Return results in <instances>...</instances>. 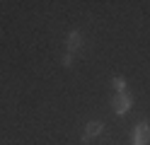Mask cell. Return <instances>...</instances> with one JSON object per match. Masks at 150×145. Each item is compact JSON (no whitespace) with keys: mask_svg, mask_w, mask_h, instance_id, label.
Returning a JSON list of instances; mask_svg holds the SVG:
<instances>
[{"mask_svg":"<svg viewBox=\"0 0 150 145\" xmlns=\"http://www.w3.org/2000/svg\"><path fill=\"white\" fill-rule=\"evenodd\" d=\"M131 102H133V97H131L128 92H116L114 99H111V109H114V114H126Z\"/></svg>","mask_w":150,"mask_h":145,"instance_id":"6da1fadb","label":"cell"},{"mask_svg":"<svg viewBox=\"0 0 150 145\" xmlns=\"http://www.w3.org/2000/svg\"><path fill=\"white\" fill-rule=\"evenodd\" d=\"M80 44H82V36H80L78 32H70V34H68V48L75 51V48H80Z\"/></svg>","mask_w":150,"mask_h":145,"instance_id":"277c9868","label":"cell"},{"mask_svg":"<svg viewBox=\"0 0 150 145\" xmlns=\"http://www.w3.org/2000/svg\"><path fill=\"white\" fill-rule=\"evenodd\" d=\"M111 85H114L116 92H126V90H124V87H126V80H124V77H114V80H111Z\"/></svg>","mask_w":150,"mask_h":145,"instance_id":"5b68a950","label":"cell"},{"mask_svg":"<svg viewBox=\"0 0 150 145\" xmlns=\"http://www.w3.org/2000/svg\"><path fill=\"white\" fill-rule=\"evenodd\" d=\"M131 138H133V145H145L150 140V128H148V123H140L133 128V133H131Z\"/></svg>","mask_w":150,"mask_h":145,"instance_id":"7a4b0ae2","label":"cell"},{"mask_svg":"<svg viewBox=\"0 0 150 145\" xmlns=\"http://www.w3.org/2000/svg\"><path fill=\"white\" fill-rule=\"evenodd\" d=\"M102 128H104V126H102V121H90L87 128H85V140H92L95 135H99Z\"/></svg>","mask_w":150,"mask_h":145,"instance_id":"3957f363","label":"cell"}]
</instances>
